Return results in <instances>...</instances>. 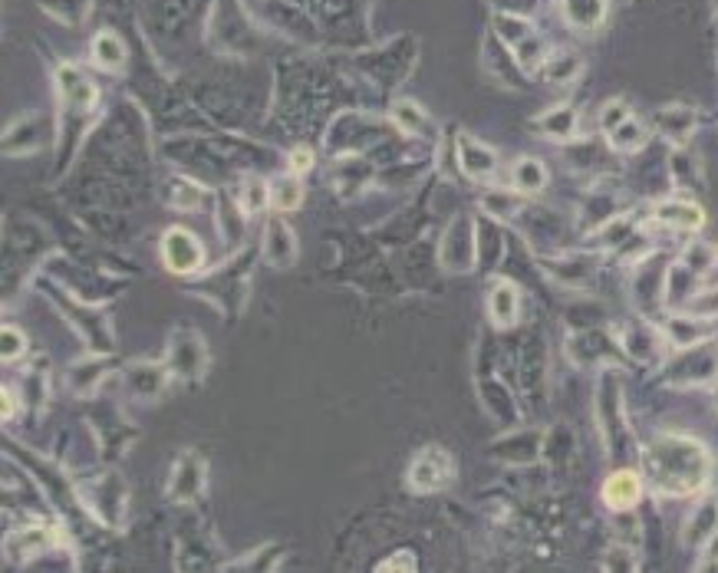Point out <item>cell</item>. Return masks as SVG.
Wrapping results in <instances>:
<instances>
[{"label":"cell","instance_id":"obj_25","mask_svg":"<svg viewBox=\"0 0 718 573\" xmlns=\"http://www.w3.org/2000/svg\"><path fill=\"white\" fill-rule=\"evenodd\" d=\"M626 119H630V106H626L623 99H613V103L603 109V116H600L603 129H607V132H613V129L620 126V122H626Z\"/></svg>","mask_w":718,"mask_h":573},{"label":"cell","instance_id":"obj_21","mask_svg":"<svg viewBox=\"0 0 718 573\" xmlns=\"http://www.w3.org/2000/svg\"><path fill=\"white\" fill-rule=\"evenodd\" d=\"M603 570L607 573H639L636 560L626 547H610V554L603 557Z\"/></svg>","mask_w":718,"mask_h":573},{"label":"cell","instance_id":"obj_16","mask_svg":"<svg viewBox=\"0 0 718 573\" xmlns=\"http://www.w3.org/2000/svg\"><path fill=\"white\" fill-rule=\"evenodd\" d=\"M511 182L518 191H524V195H534V191H541L544 182H547V168L537 159H521L518 165H514Z\"/></svg>","mask_w":718,"mask_h":573},{"label":"cell","instance_id":"obj_29","mask_svg":"<svg viewBox=\"0 0 718 573\" xmlns=\"http://www.w3.org/2000/svg\"><path fill=\"white\" fill-rule=\"evenodd\" d=\"M310 165H313V152L304 149V145L294 149V155H290V168H294V172H307Z\"/></svg>","mask_w":718,"mask_h":573},{"label":"cell","instance_id":"obj_15","mask_svg":"<svg viewBox=\"0 0 718 573\" xmlns=\"http://www.w3.org/2000/svg\"><path fill=\"white\" fill-rule=\"evenodd\" d=\"M656 218L663 221V224H672V228H702V211L689 205V201H666V205H659L656 208Z\"/></svg>","mask_w":718,"mask_h":573},{"label":"cell","instance_id":"obj_17","mask_svg":"<svg viewBox=\"0 0 718 573\" xmlns=\"http://www.w3.org/2000/svg\"><path fill=\"white\" fill-rule=\"evenodd\" d=\"M580 66L583 63H580L577 53L557 50V53H551V60H547V80L551 83H570V80H577Z\"/></svg>","mask_w":718,"mask_h":573},{"label":"cell","instance_id":"obj_10","mask_svg":"<svg viewBox=\"0 0 718 573\" xmlns=\"http://www.w3.org/2000/svg\"><path fill=\"white\" fill-rule=\"evenodd\" d=\"M172 356H175V363H185L182 373H178V376H185V379L201 376V373H205V366H208V356H205V350H201L198 336H175Z\"/></svg>","mask_w":718,"mask_h":573},{"label":"cell","instance_id":"obj_23","mask_svg":"<svg viewBox=\"0 0 718 573\" xmlns=\"http://www.w3.org/2000/svg\"><path fill=\"white\" fill-rule=\"evenodd\" d=\"M205 201V188H198L192 182H175V205H182L185 211H198V205Z\"/></svg>","mask_w":718,"mask_h":573},{"label":"cell","instance_id":"obj_18","mask_svg":"<svg viewBox=\"0 0 718 573\" xmlns=\"http://www.w3.org/2000/svg\"><path fill=\"white\" fill-rule=\"evenodd\" d=\"M607 139H610L613 149H620V152H633V149H639V145L646 142V129L639 126V122L630 116L626 122H620V126H616L613 132H607Z\"/></svg>","mask_w":718,"mask_h":573},{"label":"cell","instance_id":"obj_20","mask_svg":"<svg viewBox=\"0 0 718 573\" xmlns=\"http://www.w3.org/2000/svg\"><path fill=\"white\" fill-rule=\"evenodd\" d=\"M392 119H396V126L402 132H409V136H415V132H425V116H422V109L415 103H396V106H392Z\"/></svg>","mask_w":718,"mask_h":573},{"label":"cell","instance_id":"obj_9","mask_svg":"<svg viewBox=\"0 0 718 573\" xmlns=\"http://www.w3.org/2000/svg\"><path fill=\"white\" fill-rule=\"evenodd\" d=\"M518 307H521L518 287L508 284V280H498V284L491 287V297H488L491 320H495L498 327H511V323L518 320Z\"/></svg>","mask_w":718,"mask_h":573},{"label":"cell","instance_id":"obj_6","mask_svg":"<svg viewBox=\"0 0 718 573\" xmlns=\"http://www.w3.org/2000/svg\"><path fill=\"white\" fill-rule=\"evenodd\" d=\"M201 488H205V465H201L198 455H182L175 462L172 471V485H168V494L175 501H195Z\"/></svg>","mask_w":718,"mask_h":573},{"label":"cell","instance_id":"obj_2","mask_svg":"<svg viewBox=\"0 0 718 573\" xmlns=\"http://www.w3.org/2000/svg\"><path fill=\"white\" fill-rule=\"evenodd\" d=\"M452 478H455V462H452V455L439 445L422 448L409 465V485L415 491H422V494L448 488L452 485Z\"/></svg>","mask_w":718,"mask_h":573},{"label":"cell","instance_id":"obj_11","mask_svg":"<svg viewBox=\"0 0 718 573\" xmlns=\"http://www.w3.org/2000/svg\"><path fill=\"white\" fill-rule=\"evenodd\" d=\"M656 126L663 129L669 139L686 142L695 129V112L689 106H666L656 112Z\"/></svg>","mask_w":718,"mask_h":573},{"label":"cell","instance_id":"obj_5","mask_svg":"<svg viewBox=\"0 0 718 573\" xmlns=\"http://www.w3.org/2000/svg\"><path fill=\"white\" fill-rule=\"evenodd\" d=\"M639 498H643V478L630 468L613 471V475L603 481V504H607L610 511H630L639 504Z\"/></svg>","mask_w":718,"mask_h":573},{"label":"cell","instance_id":"obj_26","mask_svg":"<svg viewBox=\"0 0 718 573\" xmlns=\"http://www.w3.org/2000/svg\"><path fill=\"white\" fill-rule=\"evenodd\" d=\"M264 198H267V188L257 182V178H251L248 188H244V208H248V211L264 208Z\"/></svg>","mask_w":718,"mask_h":573},{"label":"cell","instance_id":"obj_22","mask_svg":"<svg viewBox=\"0 0 718 573\" xmlns=\"http://www.w3.org/2000/svg\"><path fill=\"white\" fill-rule=\"evenodd\" d=\"M376 573H419V564H415L412 550H396V554L386 557L383 564L376 567Z\"/></svg>","mask_w":718,"mask_h":573},{"label":"cell","instance_id":"obj_7","mask_svg":"<svg viewBox=\"0 0 718 573\" xmlns=\"http://www.w3.org/2000/svg\"><path fill=\"white\" fill-rule=\"evenodd\" d=\"M458 159H462L465 172L471 178H481V182H488V178L498 172V155L468 136H462V142H458Z\"/></svg>","mask_w":718,"mask_h":573},{"label":"cell","instance_id":"obj_4","mask_svg":"<svg viewBox=\"0 0 718 573\" xmlns=\"http://www.w3.org/2000/svg\"><path fill=\"white\" fill-rule=\"evenodd\" d=\"M718 537V494H705V498L695 504V511L689 514L686 527H682V544L689 550H702L709 547Z\"/></svg>","mask_w":718,"mask_h":573},{"label":"cell","instance_id":"obj_3","mask_svg":"<svg viewBox=\"0 0 718 573\" xmlns=\"http://www.w3.org/2000/svg\"><path fill=\"white\" fill-rule=\"evenodd\" d=\"M162 257H165L168 271L192 274V271H198V267H201V261H205V247H201V241L195 238L192 231L172 228L165 234V241H162Z\"/></svg>","mask_w":718,"mask_h":573},{"label":"cell","instance_id":"obj_27","mask_svg":"<svg viewBox=\"0 0 718 573\" xmlns=\"http://www.w3.org/2000/svg\"><path fill=\"white\" fill-rule=\"evenodd\" d=\"M692 313L695 317H705V313H718V290L715 294H702L692 300Z\"/></svg>","mask_w":718,"mask_h":573},{"label":"cell","instance_id":"obj_8","mask_svg":"<svg viewBox=\"0 0 718 573\" xmlns=\"http://www.w3.org/2000/svg\"><path fill=\"white\" fill-rule=\"evenodd\" d=\"M264 257H267V261H271L274 267L294 264V257H297V241H294V231H290L287 224L280 221V218H274L271 224H267Z\"/></svg>","mask_w":718,"mask_h":573},{"label":"cell","instance_id":"obj_14","mask_svg":"<svg viewBox=\"0 0 718 573\" xmlns=\"http://www.w3.org/2000/svg\"><path fill=\"white\" fill-rule=\"evenodd\" d=\"M93 60H96V66H103L109 73L122 70V63H126V47H122V40L112 30H103L93 40Z\"/></svg>","mask_w":718,"mask_h":573},{"label":"cell","instance_id":"obj_1","mask_svg":"<svg viewBox=\"0 0 718 573\" xmlns=\"http://www.w3.org/2000/svg\"><path fill=\"white\" fill-rule=\"evenodd\" d=\"M646 478L656 494L666 498H686L699 494L712 478V455L699 438L689 435H663L646 448L643 455Z\"/></svg>","mask_w":718,"mask_h":573},{"label":"cell","instance_id":"obj_19","mask_svg":"<svg viewBox=\"0 0 718 573\" xmlns=\"http://www.w3.org/2000/svg\"><path fill=\"white\" fill-rule=\"evenodd\" d=\"M271 198L280 211H294L300 208V201H304V188H300L297 178H277L271 188Z\"/></svg>","mask_w":718,"mask_h":573},{"label":"cell","instance_id":"obj_24","mask_svg":"<svg viewBox=\"0 0 718 573\" xmlns=\"http://www.w3.org/2000/svg\"><path fill=\"white\" fill-rule=\"evenodd\" d=\"M27 350V340H24V333L14 330V327H4V350H0V356H4V363H14V359Z\"/></svg>","mask_w":718,"mask_h":573},{"label":"cell","instance_id":"obj_28","mask_svg":"<svg viewBox=\"0 0 718 573\" xmlns=\"http://www.w3.org/2000/svg\"><path fill=\"white\" fill-rule=\"evenodd\" d=\"M695 573H718V544L712 541L709 547H705V554H702V564Z\"/></svg>","mask_w":718,"mask_h":573},{"label":"cell","instance_id":"obj_30","mask_svg":"<svg viewBox=\"0 0 718 573\" xmlns=\"http://www.w3.org/2000/svg\"><path fill=\"white\" fill-rule=\"evenodd\" d=\"M14 409H17V402H14V389H4V419H7V422L14 419Z\"/></svg>","mask_w":718,"mask_h":573},{"label":"cell","instance_id":"obj_12","mask_svg":"<svg viewBox=\"0 0 718 573\" xmlns=\"http://www.w3.org/2000/svg\"><path fill=\"white\" fill-rule=\"evenodd\" d=\"M537 129L544 132V136H551L557 142H567L577 136V112L574 106H557L551 112H544L541 119H537Z\"/></svg>","mask_w":718,"mask_h":573},{"label":"cell","instance_id":"obj_13","mask_svg":"<svg viewBox=\"0 0 718 573\" xmlns=\"http://www.w3.org/2000/svg\"><path fill=\"white\" fill-rule=\"evenodd\" d=\"M564 14L574 27L593 30L607 17V0H564Z\"/></svg>","mask_w":718,"mask_h":573}]
</instances>
